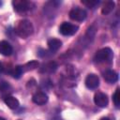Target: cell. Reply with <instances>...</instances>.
I'll return each instance as SVG.
<instances>
[{"label": "cell", "mask_w": 120, "mask_h": 120, "mask_svg": "<svg viewBox=\"0 0 120 120\" xmlns=\"http://www.w3.org/2000/svg\"><path fill=\"white\" fill-rule=\"evenodd\" d=\"M15 32L20 38H26L33 34L34 26L28 20H20L15 25Z\"/></svg>", "instance_id": "1"}, {"label": "cell", "mask_w": 120, "mask_h": 120, "mask_svg": "<svg viewBox=\"0 0 120 120\" xmlns=\"http://www.w3.org/2000/svg\"><path fill=\"white\" fill-rule=\"evenodd\" d=\"M112 52L110 48L106 47V48H102L100 50H98L96 52V55L94 57L95 62L97 63H103L106 61H110L112 58Z\"/></svg>", "instance_id": "2"}, {"label": "cell", "mask_w": 120, "mask_h": 120, "mask_svg": "<svg viewBox=\"0 0 120 120\" xmlns=\"http://www.w3.org/2000/svg\"><path fill=\"white\" fill-rule=\"evenodd\" d=\"M78 25L72 24L68 22H64L59 27V32L64 36H72L78 31Z\"/></svg>", "instance_id": "3"}, {"label": "cell", "mask_w": 120, "mask_h": 120, "mask_svg": "<svg viewBox=\"0 0 120 120\" xmlns=\"http://www.w3.org/2000/svg\"><path fill=\"white\" fill-rule=\"evenodd\" d=\"M12 6L15 11L17 12H25L29 10L32 7V3L26 0H13Z\"/></svg>", "instance_id": "4"}, {"label": "cell", "mask_w": 120, "mask_h": 120, "mask_svg": "<svg viewBox=\"0 0 120 120\" xmlns=\"http://www.w3.org/2000/svg\"><path fill=\"white\" fill-rule=\"evenodd\" d=\"M69 17L73 21L77 22H82L86 19L87 13L84 9L80 8H74L69 11Z\"/></svg>", "instance_id": "5"}, {"label": "cell", "mask_w": 120, "mask_h": 120, "mask_svg": "<svg viewBox=\"0 0 120 120\" xmlns=\"http://www.w3.org/2000/svg\"><path fill=\"white\" fill-rule=\"evenodd\" d=\"M94 102L97 106H98L100 108H105V107H107V105L109 103V99H108V97L106 94H104L102 92H98L94 96Z\"/></svg>", "instance_id": "6"}, {"label": "cell", "mask_w": 120, "mask_h": 120, "mask_svg": "<svg viewBox=\"0 0 120 120\" xmlns=\"http://www.w3.org/2000/svg\"><path fill=\"white\" fill-rule=\"evenodd\" d=\"M85 85L90 89H96L99 85V79L96 74H88L85 78Z\"/></svg>", "instance_id": "7"}, {"label": "cell", "mask_w": 120, "mask_h": 120, "mask_svg": "<svg viewBox=\"0 0 120 120\" xmlns=\"http://www.w3.org/2000/svg\"><path fill=\"white\" fill-rule=\"evenodd\" d=\"M32 100L38 105H44L48 101V96L43 92H37L33 95Z\"/></svg>", "instance_id": "8"}, {"label": "cell", "mask_w": 120, "mask_h": 120, "mask_svg": "<svg viewBox=\"0 0 120 120\" xmlns=\"http://www.w3.org/2000/svg\"><path fill=\"white\" fill-rule=\"evenodd\" d=\"M13 49L12 46L7 41V40H1L0 41V53L4 56H8L12 53Z\"/></svg>", "instance_id": "9"}, {"label": "cell", "mask_w": 120, "mask_h": 120, "mask_svg": "<svg viewBox=\"0 0 120 120\" xmlns=\"http://www.w3.org/2000/svg\"><path fill=\"white\" fill-rule=\"evenodd\" d=\"M103 78L108 82L113 83L118 80V74H117V72H115L112 69H107L103 72Z\"/></svg>", "instance_id": "10"}, {"label": "cell", "mask_w": 120, "mask_h": 120, "mask_svg": "<svg viewBox=\"0 0 120 120\" xmlns=\"http://www.w3.org/2000/svg\"><path fill=\"white\" fill-rule=\"evenodd\" d=\"M4 102H5L6 105H7L9 109H11V110L17 109V108L19 107V105H20L19 100H18L15 97H13V96H7V97H5Z\"/></svg>", "instance_id": "11"}, {"label": "cell", "mask_w": 120, "mask_h": 120, "mask_svg": "<svg viewBox=\"0 0 120 120\" xmlns=\"http://www.w3.org/2000/svg\"><path fill=\"white\" fill-rule=\"evenodd\" d=\"M62 46V41L57 38H51L48 40V47L51 52H56Z\"/></svg>", "instance_id": "12"}, {"label": "cell", "mask_w": 120, "mask_h": 120, "mask_svg": "<svg viewBox=\"0 0 120 120\" xmlns=\"http://www.w3.org/2000/svg\"><path fill=\"white\" fill-rule=\"evenodd\" d=\"M114 6H115V4H114L113 1H106V2L103 4V6H102L101 13H102L103 15H108V14H110V13L113 10Z\"/></svg>", "instance_id": "13"}, {"label": "cell", "mask_w": 120, "mask_h": 120, "mask_svg": "<svg viewBox=\"0 0 120 120\" xmlns=\"http://www.w3.org/2000/svg\"><path fill=\"white\" fill-rule=\"evenodd\" d=\"M22 72H23L22 66H16V67H14V68L10 70V74H11L12 77L15 78V79H19V78L22 76Z\"/></svg>", "instance_id": "14"}, {"label": "cell", "mask_w": 120, "mask_h": 120, "mask_svg": "<svg viewBox=\"0 0 120 120\" xmlns=\"http://www.w3.org/2000/svg\"><path fill=\"white\" fill-rule=\"evenodd\" d=\"M38 67V62L37 60H32V61L26 63L24 66H22V69H23V71H29V70L36 69Z\"/></svg>", "instance_id": "15"}, {"label": "cell", "mask_w": 120, "mask_h": 120, "mask_svg": "<svg viewBox=\"0 0 120 120\" xmlns=\"http://www.w3.org/2000/svg\"><path fill=\"white\" fill-rule=\"evenodd\" d=\"M56 68H57V65H56V63L55 62H50V63H48V64H46V65H44L43 66V69L41 70L42 72H53L55 69H56Z\"/></svg>", "instance_id": "16"}, {"label": "cell", "mask_w": 120, "mask_h": 120, "mask_svg": "<svg viewBox=\"0 0 120 120\" xmlns=\"http://www.w3.org/2000/svg\"><path fill=\"white\" fill-rule=\"evenodd\" d=\"M82 3L89 8H95L97 6L99 5V1L98 0H82Z\"/></svg>", "instance_id": "17"}, {"label": "cell", "mask_w": 120, "mask_h": 120, "mask_svg": "<svg viewBox=\"0 0 120 120\" xmlns=\"http://www.w3.org/2000/svg\"><path fill=\"white\" fill-rule=\"evenodd\" d=\"M112 99H113L114 105L118 108L119 107V104H120V89L119 88H116V90H115V92L113 94Z\"/></svg>", "instance_id": "18"}, {"label": "cell", "mask_w": 120, "mask_h": 120, "mask_svg": "<svg viewBox=\"0 0 120 120\" xmlns=\"http://www.w3.org/2000/svg\"><path fill=\"white\" fill-rule=\"evenodd\" d=\"M3 70H4V67H3V65H2V63L0 62V73H1V72H2Z\"/></svg>", "instance_id": "19"}, {"label": "cell", "mask_w": 120, "mask_h": 120, "mask_svg": "<svg viewBox=\"0 0 120 120\" xmlns=\"http://www.w3.org/2000/svg\"><path fill=\"white\" fill-rule=\"evenodd\" d=\"M100 120H111L109 117H103V118H101Z\"/></svg>", "instance_id": "20"}, {"label": "cell", "mask_w": 120, "mask_h": 120, "mask_svg": "<svg viewBox=\"0 0 120 120\" xmlns=\"http://www.w3.org/2000/svg\"><path fill=\"white\" fill-rule=\"evenodd\" d=\"M0 120H6L5 118H3V117H0Z\"/></svg>", "instance_id": "21"}]
</instances>
